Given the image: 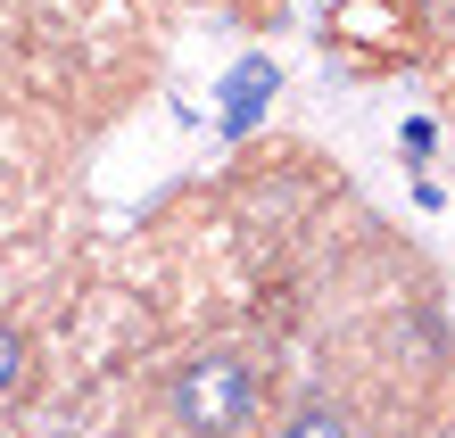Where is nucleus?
<instances>
[{
  "instance_id": "f257e3e1",
  "label": "nucleus",
  "mask_w": 455,
  "mask_h": 438,
  "mask_svg": "<svg viewBox=\"0 0 455 438\" xmlns=\"http://www.w3.org/2000/svg\"><path fill=\"white\" fill-rule=\"evenodd\" d=\"M174 422L199 438H240L257 422V372L240 355H191L174 372Z\"/></svg>"
},
{
  "instance_id": "f03ea898",
  "label": "nucleus",
  "mask_w": 455,
  "mask_h": 438,
  "mask_svg": "<svg viewBox=\"0 0 455 438\" xmlns=\"http://www.w3.org/2000/svg\"><path fill=\"white\" fill-rule=\"evenodd\" d=\"M282 438H356V430H347V414H331V405H299V414L282 422Z\"/></svg>"
},
{
  "instance_id": "7ed1b4c3",
  "label": "nucleus",
  "mask_w": 455,
  "mask_h": 438,
  "mask_svg": "<svg viewBox=\"0 0 455 438\" xmlns=\"http://www.w3.org/2000/svg\"><path fill=\"white\" fill-rule=\"evenodd\" d=\"M265 84H274V67H240V75H232V124H249V108H257Z\"/></svg>"
},
{
  "instance_id": "20e7f679",
  "label": "nucleus",
  "mask_w": 455,
  "mask_h": 438,
  "mask_svg": "<svg viewBox=\"0 0 455 438\" xmlns=\"http://www.w3.org/2000/svg\"><path fill=\"white\" fill-rule=\"evenodd\" d=\"M17 372H25V339L9 331V323H0V397L17 389Z\"/></svg>"
}]
</instances>
